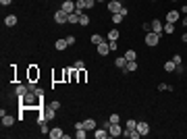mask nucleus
<instances>
[{"label":"nucleus","mask_w":187,"mask_h":139,"mask_svg":"<svg viewBox=\"0 0 187 139\" xmlns=\"http://www.w3.org/2000/svg\"><path fill=\"white\" fill-rule=\"evenodd\" d=\"M127 71H137V60H129L127 63Z\"/></svg>","instance_id":"7c9ffc66"},{"label":"nucleus","mask_w":187,"mask_h":139,"mask_svg":"<svg viewBox=\"0 0 187 139\" xmlns=\"http://www.w3.org/2000/svg\"><path fill=\"white\" fill-rule=\"evenodd\" d=\"M181 40H183V42L187 44V31H185V33H183V35H181Z\"/></svg>","instance_id":"37998d69"},{"label":"nucleus","mask_w":187,"mask_h":139,"mask_svg":"<svg viewBox=\"0 0 187 139\" xmlns=\"http://www.w3.org/2000/svg\"><path fill=\"white\" fill-rule=\"evenodd\" d=\"M181 23H183V25H185V29H187V17H183V19H181Z\"/></svg>","instance_id":"c03bdc74"},{"label":"nucleus","mask_w":187,"mask_h":139,"mask_svg":"<svg viewBox=\"0 0 187 139\" xmlns=\"http://www.w3.org/2000/svg\"><path fill=\"white\" fill-rule=\"evenodd\" d=\"M125 129H137V120H133V118H129V120L125 123Z\"/></svg>","instance_id":"a878e982"},{"label":"nucleus","mask_w":187,"mask_h":139,"mask_svg":"<svg viewBox=\"0 0 187 139\" xmlns=\"http://www.w3.org/2000/svg\"><path fill=\"white\" fill-rule=\"evenodd\" d=\"M79 19H81V15H77V13H71L69 15V23H71V25H79Z\"/></svg>","instance_id":"aec40b11"},{"label":"nucleus","mask_w":187,"mask_h":139,"mask_svg":"<svg viewBox=\"0 0 187 139\" xmlns=\"http://www.w3.org/2000/svg\"><path fill=\"white\" fill-rule=\"evenodd\" d=\"M175 69H177V64H175L173 60H166V63H164V71H166V73H173Z\"/></svg>","instance_id":"5701e85b"},{"label":"nucleus","mask_w":187,"mask_h":139,"mask_svg":"<svg viewBox=\"0 0 187 139\" xmlns=\"http://www.w3.org/2000/svg\"><path fill=\"white\" fill-rule=\"evenodd\" d=\"M173 63H175V64H183V58H181V54H175V56H173Z\"/></svg>","instance_id":"c9c22d12"},{"label":"nucleus","mask_w":187,"mask_h":139,"mask_svg":"<svg viewBox=\"0 0 187 139\" xmlns=\"http://www.w3.org/2000/svg\"><path fill=\"white\" fill-rule=\"evenodd\" d=\"M40 79V69L35 67V64H29L27 69V81H38Z\"/></svg>","instance_id":"20e7f679"},{"label":"nucleus","mask_w":187,"mask_h":139,"mask_svg":"<svg viewBox=\"0 0 187 139\" xmlns=\"http://www.w3.org/2000/svg\"><path fill=\"white\" fill-rule=\"evenodd\" d=\"M85 79H87V73H85V69L77 71V81H79V83H85Z\"/></svg>","instance_id":"4be33fe9"},{"label":"nucleus","mask_w":187,"mask_h":139,"mask_svg":"<svg viewBox=\"0 0 187 139\" xmlns=\"http://www.w3.org/2000/svg\"><path fill=\"white\" fill-rule=\"evenodd\" d=\"M150 25H152V31H154V33H158L160 37H162V33H164V23L158 21V19H154Z\"/></svg>","instance_id":"39448f33"},{"label":"nucleus","mask_w":187,"mask_h":139,"mask_svg":"<svg viewBox=\"0 0 187 139\" xmlns=\"http://www.w3.org/2000/svg\"><path fill=\"white\" fill-rule=\"evenodd\" d=\"M73 69H77V71H81V69H85V63H83V60H77V63L73 64Z\"/></svg>","instance_id":"72a5a7b5"},{"label":"nucleus","mask_w":187,"mask_h":139,"mask_svg":"<svg viewBox=\"0 0 187 139\" xmlns=\"http://www.w3.org/2000/svg\"><path fill=\"white\" fill-rule=\"evenodd\" d=\"M127 63H129V60H127L125 56H118L117 60H114V67H118V69L123 71V69H127Z\"/></svg>","instance_id":"f3484780"},{"label":"nucleus","mask_w":187,"mask_h":139,"mask_svg":"<svg viewBox=\"0 0 187 139\" xmlns=\"http://www.w3.org/2000/svg\"><path fill=\"white\" fill-rule=\"evenodd\" d=\"M11 2H13V0H0V4H2V7H8Z\"/></svg>","instance_id":"79ce46f5"},{"label":"nucleus","mask_w":187,"mask_h":139,"mask_svg":"<svg viewBox=\"0 0 187 139\" xmlns=\"http://www.w3.org/2000/svg\"><path fill=\"white\" fill-rule=\"evenodd\" d=\"M104 42V37H102V35H91V44H94V46H98V44H102Z\"/></svg>","instance_id":"bb28decb"},{"label":"nucleus","mask_w":187,"mask_h":139,"mask_svg":"<svg viewBox=\"0 0 187 139\" xmlns=\"http://www.w3.org/2000/svg\"><path fill=\"white\" fill-rule=\"evenodd\" d=\"M75 137L77 139H85L87 137V131H85V129H75Z\"/></svg>","instance_id":"393cba45"},{"label":"nucleus","mask_w":187,"mask_h":139,"mask_svg":"<svg viewBox=\"0 0 187 139\" xmlns=\"http://www.w3.org/2000/svg\"><path fill=\"white\" fill-rule=\"evenodd\" d=\"M27 83H25V85H23V83H21V85H17V87H15V93H17V96H19V98H23V96H25V93H27Z\"/></svg>","instance_id":"a211bd4d"},{"label":"nucleus","mask_w":187,"mask_h":139,"mask_svg":"<svg viewBox=\"0 0 187 139\" xmlns=\"http://www.w3.org/2000/svg\"><path fill=\"white\" fill-rule=\"evenodd\" d=\"M62 135H65V131H62L60 127H52V129H50V133H48L50 139H62Z\"/></svg>","instance_id":"9b49d317"},{"label":"nucleus","mask_w":187,"mask_h":139,"mask_svg":"<svg viewBox=\"0 0 187 139\" xmlns=\"http://www.w3.org/2000/svg\"><path fill=\"white\" fill-rule=\"evenodd\" d=\"M38 93L35 91H27L23 98H19V106L23 108V110H27V108H38L40 106V102H38Z\"/></svg>","instance_id":"f257e3e1"},{"label":"nucleus","mask_w":187,"mask_h":139,"mask_svg":"<svg viewBox=\"0 0 187 139\" xmlns=\"http://www.w3.org/2000/svg\"><path fill=\"white\" fill-rule=\"evenodd\" d=\"M108 133H110V137H121V135H123V131H121V123H112L110 129H108Z\"/></svg>","instance_id":"9d476101"},{"label":"nucleus","mask_w":187,"mask_h":139,"mask_svg":"<svg viewBox=\"0 0 187 139\" xmlns=\"http://www.w3.org/2000/svg\"><path fill=\"white\" fill-rule=\"evenodd\" d=\"M60 8H62V11H65V13H67V15L75 13V0H62Z\"/></svg>","instance_id":"423d86ee"},{"label":"nucleus","mask_w":187,"mask_h":139,"mask_svg":"<svg viewBox=\"0 0 187 139\" xmlns=\"http://www.w3.org/2000/svg\"><path fill=\"white\" fill-rule=\"evenodd\" d=\"M83 129H85V131H94V129H96V120H94V118H85V120H83Z\"/></svg>","instance_id":"dca6fc26"},{"label":"nucleus","mask_w":187,"mask_h":139,"mask_svg":"<svg viewBox=\"0 0 187 139\" xmlns=\"http://www.w3.org/2000/svg\"><path fill=\"white\" fill-rule=\"evenodd\" d=\"M137 131L141 133V137H144V135H148V133H150V125H148L145 120H139V123H137Z\"/></svg>","instance_id":"ddd939ff"},{"label":"nucleus","mask_w":187,"mask_h":139,"mask_svg":"<svg viewBox=\"0 0 187 139\" xmlns=\"http://www.w3.org/2000/svg\"><path fill=\"white\" fill-rule=\"evenodd\" d=\"M4 25L7 27H15L17 25V15H7L4 17Z\"/></svg>","instance_id":"2eb2a0df"},{"label":"nucleus","mask_w":187,"mask_h":139,"mask_svg":"<svg viewBox=\"0 0 187 139\" xmlns=\"http://www.w3.org/2000/svg\"><path fill=\"white\" fill-rule=\"evenodd\" d=\"M0 116H2V127H13L15 116H11V114H8V112H4V110H0Z\"/></svg>","instance_id":"6e6552de"},{"label":"nucleus","mask_w":187,"mask_h":139,"mask_svg":"<svg viewBox=\"0 0 187 139\" xmlns=\"http://www.w3.org/2000/svg\"><path fill=\"white\" fill-rule=\"evenodd\" d=\"M175 31V23H164V33H173Z\"/></svg>","instance_id":"c85d7f7f"},{"label":"nucleus","mask_w":187,"mask_h":139,"mask_svg":"<svg viewBox=\"0 0 187 139\" xmlns=\"http://www.w3.org/2000/svg\"><path fill=\"white\" fill-rule=\"evenodd\" d=\"M123 56L127 58V60H137V52H135V50H127Z\"/></svg>","instance_id":"412c9836"},{"label":"nucleus","mask_w":187,"mask_h":139,"mask_svg":"<svg viewBox=\"0 0 187 139\" xmlns=\"http://www.w3.org/2000/svg\"><path fill=\"white\" fill-rule=\"evenodd\" d=\"M48 106H50V108H54V110H58V108H60V102H58V100H52Z\"/></svg>","instance_id":"f704fd0d"},{"label":"nucleus","mask_w":187,"mask_h":139,"mask_svg":"<svg viewBox=\"0 0 187 139\" xmlns=\"http://www.w3.org/2000/svg\"><path fill=\"white\" fill-rule=\"evenodd\" d=\"M108 120H110V123H121V116H118V114H110Z\"/></svg>","instance_id":"4c0bfd02"},{"label":"nucleus","mask_w":187,"mask_h":139,"mask_svg":"<svg viewBox=\"0 0 187 139\" xmlns=\"http://www.w3.org/2000/svg\"><path fill=\"white\" fill-rule=\"evenodd\" d=\"M94 137L96 139H106V137H110V133H108V129H104V127H100V129H94Z\"/></svg>","instance_id":"1a4fd4ad"},{"label":"nucleus","mask_w":187,"mask_h":139,"mask_svg":"<svg viewBox=\"0 0 187 139\" xmlns=\"http://www.w3.org/2000/svg\"><path fill=\"white\" fill-rule=\"evenodd\" d=\"M40 131H42V135H48L50 129H48V125H46V123H42V125H40Z\"/></svg>","instance_id":"473e14b6"},{"label":"nucleus","mask_w":187,"mask_h":139,"mask_svg":"<svg viewBox=\"0 0 187 139\" xmlns=\"http://www.w3.org/2000/svg\"><path fill=\"white\" fill-rule=\"evenodd\" d=\"M171 2H179V0H171Z\"/></svg>","instance_id":"49530a36"},{"label":"nucleus","mask_w":187,"mask_h":139,"mask_svg":"<svg viewBox=\"0 0 187 139\" xmlns=\"http://www.w3.org/2000/svg\"><path fill=\"white\" fill-rule=\"evenodd\" d=\"M152 2H156V0H152Z\"/></svg>","instance_id":"de8ad7c7"},{"label":"nucleus","mask_w":187,"mask_h":139,"mask_svg":"<svg viewBox=\"0 0 187 139\" xmlns=\"http://www.w3.org/2000/svg\"><path fill=\"white\" fill-rule=\"evenodd\" d=\"M160 42V35L158 33H154V31H148L145 33V46H150V48H156Z\"/></svg>","instance_id":"f03ea898"},{"label":"nucleus","mask_w":187,"mask_h":139,"mask_svg":"<svg viewBox=\"0 0 187 139\" xmlns=\"http://www.w3.org/2000/svg\"><path fill=\"white\" fill-rule=\"evenodd\" d=\"M144 31H152V25L150 23H144Z\"/></svg>","instance_id":"a19ab883"},{"label":"nucleus","mask_w":187,"mask_h":139,"mask_svg":"<svg viewBox=\"0 0 187 139\" xmlns=\"http://www.w3.org/2000/svg\"><path fill=\"white\" fill-rule=\"evenodd\" d=\"M108 48H110V50H117V48H118L117 40H110V42H108Z\"/></svg>","instance_id":"58836bf2"},{"label":"nucleus","mask_w":187,"mask_h":139,"mask_svg":"<svg viewBox=\"0 0 187 139\" xmlns=\"http://www.w3.org/2000/svg\"><path fill=\"white\" fill-rule=\"evenodd\" d=\"M96 2H108V0H96Z\"/></svg>","instance_id":"a18cd8bd"},{"label":"nucleus","mask_w":187,"mask_h":139,"mask_svg":"<svg viewBox=\"0 0 187 139\" xmlns=\"http://www.w3.org/2000/svg\"><path fill=\"white\" fill-rule=\"evenodd\" d=\"M83 7H85L87 11H90V8H94V7H96V0H83Z\"/></svg>","instance_id":"2f4dec72"},{"label":"nucleus","mask_w":187,"mask_h":139,"mask_svg":"<svg viewBox=\"0 0 187 139\" xmlns=\"http://www.w3.org/2000/svg\"><path fill=\"white\" fill-rule=\"evenodd\" d=\"M79 25H81V27H87V25H90V17H87V13H83V15H81V19H79Z\"/></svg>","instance_id":"b1692460"},{"label":"nucleus","mask_w":187,"mask_h":139,"mask_svg":"<svg viewBox=\"0 0 187 139\" xmlns=\"http://www.w3.org/2000/svg\"><path fill=\"white\" fill-rule=\"evenodd\" d=\"M108 40H118V29H110L108 31Z\"/></svg>","instance_id":"c756f323"},{"label":"nucleus","mask_w":187,"mask_h":139,"mask_svg":"<svg viewBox=\"0 0 187 139\" xmlns=\"http://www.w3.org/2000/svg\"><path fill=\"white\" fill-rule=\"evenodd\" d=\"M54 48L62 52V50H67V48H69V44H67V40H65V37H62V40H56V42H54Z\"/></svg>","instance_id":"6ab92c4d"},{"label":"nucleus","mask_w":187,"mask_h":139,"mask_svg":"<svg viewBox=\"0 0 187 139\" xmlns=\"http://www.w3.org/2000/svg\"><path fill=\"white\" fill-rule=\"evenodd\" d=\"M65 40H67V44H69V46H73V44L77 42V40H75V35H67Z\"/></svg>","instance_id":"e433bc0d"},{"label":"nucleus","mask_w":187,"mask_h":139,"mask_svg":"<svg viewBox=\"0 0 187 139\" xmlns=\"http://www.w3.org/2000/svg\"><path fill=\"white\" fill-rule=\"evenodd\" d=\"M121 21H123V15H121V13H114V15H112V23H114V25H118Z\"/></svg>","instance_id":"cd10ccee"},{"label":"nucleus","mask_w":187,"mask_h":139,"mask_svg":"<svg viewBox=\"0 0 187 139\" xmlns=\"http://www.w3.org/2000/svg\"><path fill=\"white\" fill-rule=\"evenodd\" d=\"M166 89H168V85L166 83H158V91H166Z\"/></svg>","instance_id":"ea45409f"},{"label":"nucleus","mask_w":187,"mask_h":139,"mask_svg":"<svg viewBox=\"0 0 187 139\" xmlns=\"http://www.w3.org/2000/svg\"><path fill=\"white\" fill-rule=\"evenodd\" d=\"M121 8H123L121 0H108V11H110V15H114V13H121Z\"/></svg>","instance_id":"0eeeda50"},{"label":"nucleus","mask_w":187,"mask_h":139,"mask_svg":"<svg viewBox=\"0 0 187 139\" xmlns=\"http://www.w3.org/2000/svg\"><path fill=\"white\" fill-rule=\"evenodd\" d=\"M96 50H98V54H100V56H106L108 52H110V48H108V44H106V42L98 44V46H96Z\"/></svg>","instance_id":"4468645a"},{"label":"nucleus","mask_w":187,"mask_h":139,"mask_svg":"<svg viewBox=\"0 0 187 139\" xmlns=\"http://www.w3.org/2000/svg\"><path fill=\"white\" fill-rule=\"evenodd\" d=\"M54 23H56V25H65V23H69V15L65 13L62 8L54 11Z\"/></svg>","instance_id":"7ed1b4c3"},{"label":"nucleus","mask_w":187,"mask_h":139,"mask_svg":"<svg viewBox=\"0 0 187 139\" xmlns=\"http://www.w3.org/2000/svg\"><path fill=\"white\" fill-rule=\"evenodd\" d=\"M179 19H181L179 11H168V13H166V23H177Z\"/></svg>","instance_id":"f8f14e48"}]
</instances>
